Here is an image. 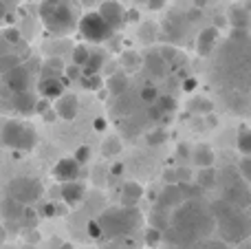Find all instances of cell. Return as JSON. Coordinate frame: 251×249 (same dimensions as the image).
<instances>
[{"mask_svg": "<svg viewBox=\"0 0 251 249\" xmlns=\"http://www.w3.org/2000/svg\"><path fill=\"white\" fill-rule=\"evenodd\" d=\"M38 95L42 97V100H57V97L64 93V82H62L57 75H47V77H42L38 82Z\"/></svg>", "mask_w": 251, "mask_h": 249, "instance_id": "obj_15", "label": "cell"}, {"mask_svg": "<svg viewBox=\"0 0 251 249\" xmlns=\"http://www.w3.org/2000/svg\"><path fill=\"white\" fill-rule=\"evenodd\" d=\"M101 227V238H119V236H130L132 232H137L141 227V212L137 207H113L106 210L104 214H100L97 219Z\"/></svg>", "mask_w": 251, "mask_h": 249, "instance_id": "obj_6", "label": "cell"}, {"mask_svg": "<svg viewBox=\"0 0 251 249\" xmlns=\"http://www.w3.org/2000/svg\"><path fill=\"white\" fill-rule=\"evenodd\" d=\"M165 137H168V135H165L163 128H156V130L148 132L146 139H148V144H150V146H159V144H163V141H165Z\"/></svg>", "mask_w": 251, "mask_h": 249, "instance_id": "obj_31", "label": "cell"}, {"mask_svg": "<svg viewBox=\"0 0 251 249\" xmlns=\"http://www.w3.org/2000/svg\"><path fill=\"white\" fill-rule=\"evenodd\" d=\"M161 241H163V232H159L156 227H150V229L146 232V243H148L150 247H156Z\"/></svg>", "mask_w": 251, "mask_h": 249, "instance_id": "obj_30", "label": "cell"}, {"mask_svg": "<svg viewBox=\"0 0 251 249\" xmlns=\"http://www.w3.org/2000/svg\"><path fill=\"white\" fill-rule=\"evenodd\" d=\"M77 106H79L77 95H73V93H62V95L55 100L53 110H55V115L60 119H64V122H73V119L77 117Z\"/></svg>", "mask_w": 251, "mask_h": 249, "instance_id": "obj_14", "label": "cell"}, {"mask_svg": "<svg viewBox=\"0 0 251 249\" xmlns=\"http://www.w3.org/2000/svg\"><path fill=\"white\" fill-rule=\"evenodd\" d=\"M209 212H212V216H214V227H218V232H221L223 243H227V245H238V243L249 238L251 225H249L247 210L234 207L221 199L216 205H212Z\"/></svg>", "mask_w": 251, "mask_h": 249, "instance_id": "obj_4", "label": "cell"}, {"mask_svg": "<svg viewBox=\"0 0 251 249\" xmlns=\"http://www.w3.org/2000/svg\"><path fill=\"white\" fill-rule=\"evenodd\" d=\"M2 241H4V229H2V225H0V245H2Z\"/></svg>", "mask_w": 251, "mask_h": 249, "instance_id": "obj_43", "label": "cell"}, {"mask_svg": "<svg viewBox=\"0 0 251 249\" xmlns=\"http://www.w3.org/2000/svg\"><path fill=\"white\" fill-rule=\"evenodd\" d=\"M146 2H148V7H150L152 11H161L163 4H165V0H146Z\"/></svg>", "mask_w": 251, "mask_h": 249, "instance_id": "obj_37", "label": "cell"}, {"mask_svg": "<svg viewBox=\"0 0 251 249\" xmlns=\"http://www.w3.org/2000/svg\"><path fill=\"white\" fill-rule=\"evenodd\" d=\"M40 20L53 35H69L77 29V16L71 2L64 0H42L40 2Z\"/></svg>", "mask_w": 251, "mask_h": 249, "instance_id": "obj_5", "label": "cell"}, {"mask_svg": "<svg viewBox=\"0 0 251 249\" xmlns=\"http://www.w3.org/2000/svg\"><path fill=\"white\" fill-rule=\"evenodd\" d=\"M60 249H75V245H71V243H64Z\"/></svg>", "mask_w": 251, "mask_h": 249, "instance_id": "obj_42", "label": "cell"}, {"mask_svg": "<svg viewBox=\"0 0 251 249\" xmlns=\"http://www.w3.org/2000/svg\"><path fill=\"white\" fill-rule=\"evenodd\" d=\"M64 2H73V0H64Z\"/></svg>", "mask_w": 251, "mask_h": 249, "instance_id": "obj_46", "label": "cell"}, {"mask_svg": "<svg viewBox=\"0 0 251 249\" xmlns=\"http://www.w3.org/2000/svg\"><path fill=\"white\" fill-rule=\"evenodd\" d=\"M240 179L243 181H251V154H243L240 159Z\"/></svg>", "mask_w": 251, "mask_h": 249, "instance_id": "obj_28", "label": "cell"}, {"mask_svg": "<svg viewBox=\"0 0 251 249\" xmlns=\"http://www.w3.org/2000/svg\"><path fill=\"white\" fill-rule=\"evenodd\" d=\"M143 197V188L139 183H134V181H128L122 192V205L126 207H137L139 199Z\"/></svg>", "mask_w": 251, "mask_h": 249, "instance_id": "obj_19", "label": "cell"}, {"mask_svg": "<svg viewBox=\"0 0 251 249\" xmlns=\"http://www.w3.org/2000/svg\"><path fill=\"white\" fill-rule=\"evenodd\" d=\"M223 201L229 203L234 207H240V210H247L249 207V190H247V181H236L234 185H227L225 194H223Z\"/></svg>", "mask_w": 251, "mask_h": 249, "instance_id": "obj_13", "label": "cell"}, {"mask_svg": "<svg viewBox=\"0 0 251 249\" xmlns=\"http://www.w3.org/2000/svg\"><path fill=\"white\" fill-rule=\"evenodd\" d=\"M0 16H4V7H2V2H0Z\"/></svg>", "mask_w": 251, "mask_h": 249, "instance_id": "obj_44", "label": "cell"}, {"mask_svg": "<svg viewBox=\"0 0 251 249\" xmlns=\"http://www.w3.org/2000/svg\"><path fill=\"white\" fill-rule=\"evenodd\" d=\"M218 47V29L216 26H207V29H203L199 33V40H196V51H199V55L207 57L212 55L214 51H216Z\"/></svg>", "mask_w": 251, "mask_h": 249, "instance_id": "obj_17", "label": "cell"}, {"mask_svg": "<svg viewBox=\"0 0 251 249\" xmlns=\"http://www.w3.org/2000/svg\"><path fill=\"white\" fill-rule=\"evenodd\" d=\"M0 221L7 229H22V227H33L38 216L29 205L13 201L11 197L2 194L0 197Z\"/></svg>", "mask_w": 251, "mask_h": 249, "instance_id": "obj_9", "label": "cell"}, {"mask_svg": "<svg viewBox=\"0 0 251 249\" xmlns=\"http://www.w3.org/2000/svg\"><path fill=\"white\" fill-rule=\"evenodd\" d=\"M214 161H216V154H214V150L209 148V146L199 144L194 148V163L199 168H212Z\"/></svg>", "mask_w": 251, "mask_h": 249, "instance_id": "obj_21", "label": "cell"}, {"mask_svg": "<svg viewBox=\"0 0 251 249\" xmlns=\"http://www.w3.org/2000/svg\"><path fill=\"white\" fill-rule=\"evenodd\" d=\"M205 117H207V122H209V126H216V124H218V117H214V115L212 113H207V115H205Z\"/></svg>", "mask_w": 251, "mask_h": 249, "instance_id": "obj_39", "label": "cell"}, {"mask_svg": "<svg viewBox=\"0 0 251 249\" xmlns=\"http://www.w3.org/2000/svg\"><path fill=\"white\" fill-rule=\"evenodd\" d=\"M64 73H66V77H69V79H77L79 75H82V73H79V66H75V64L66 66V69H64Z\"/></svg>", "mask_w": 251, "mask_h": 249, "instance_id": "obj_36", "label": "cell"}, {"mask_svg": "<svg viewBox=\"0 0 251 249\" xmlns=\"http://www.w3.org/2000/svg\"><path fill=\"white\" fill-rule=\"evenodd\" d=\"M77 29H79V33H82V38L86 40V42H93V44L108 42L115 33V31L108 26V22H106L97 11L84 13V16L77 20Z\"/></svg>", "mask_w": 251, "mask_h": 249, "instance_id": "obj_11", "label": "cell"}, {"mask_svg": "<svg viewBox=\"0 0 251 249\" xmlns=\"http://www.w3.org/2000/svg\"><path fill=\"white\" fill-rule=\"evenodd\" d=\"M0 108L16 115H33L35 93H33V69L26 62L11 66L0 73Z\"/></svg>", "mask_w": 251, "mask_h": 249, "instance_id": "obj_3", "label": "cell"}, {"mask_svg": "<svg viewBox=\"0 0 251 249\" xmlns=\"http://www.w3.org/2000/svg\"><path fill=\"white\" fill-rule=\"evenodd\" d=\"M44 188L35 176H16L7 183V197H11L13 201L22 203V205H33L42 199Z\"/></svg>", "mask_w": 251, "mask_h": 249, "instance_id": "obj_10", "label": "cell"}, {"mask_svg": "<svg viewBox=\"0 0 251 249\" xmlns=\"http://www.w3.org/2000/svg\"><path fill=\"white\" fill-rule=\"evenodd\" d=\"M236 141H238V150L243 154H251V130L247 124L238 128V135H236Z\"/></svg>", "mask_w": 251, "mask_h": 249, "instance_id": "obj_24", "label": "cell"}, {"mask_svg": "<svg viewBox=\"0 0 251 249\" xmlns=\"http://www.w3.org/2000/svg\"><path fill=\"white\" fill-rule=\"evenodd\" d=\"M108 88L115 93V95H122L124 91H128V75L117 73L108 79Z\"/></svg>", "mask_w": 251, "mask_h": 249, "instance_id": "obj_25", "label": "cell"}, {"mask_svg": "<svg viewBox=\"0 0 251 249\" xmlns=\"http://www.w3.org/2000/svg\"><path fill=\"white\" fill-rule=\"evenodd\" d=\"M88 53H91V49H88L86 44H77V47L73 49V64L82 69L84 62H86V57H88Z\"/></svg>", "mask_w": 251, "mask_h": 249, "instance_id": "obj_27", "label": "cell"}, {"mask_svg": "<svg viewBox=\"0 0 251 249\" xmlns=\"http://www.w3.org/2000/svg\"><path fill=\"white\" fill-rule=\"evenodd\" d=\"M88 236L91 238H101V227H100L97 221H91V223H88Z\"/></svg>", "mask_w": 251, "mask_h": 249, "instance_id": "obj_35", "label": "cell"}, {"mask_svg": "<svg viewBox=\"0 0 251 249\" xmlns=\"http://www.w3.org/2000/svg\"><path fill=\"white\" fill-rule=\"evenodd\" d=\"M214 79L225 88V93L249 91V31L247 29H234L231 38L216 53Z\"/></svg>", "mask_w": 251, "mask_h": 249, "instance_id": "obj_1", "label": "cell"}, {"mask_svg": "<svg viewBox=\"0 0 251 249\" xmlns=\"http://www.w3.org/2000/svg\"><path fill=\"white\" fill-rule=\"evenodd\" d=\"M238 249H249V238L247 241H243V243H238Z\"/></svg>", "mask_w": 251, "mask_h": 249, "instance_id": "obj_41", "label": "cell"}, {"mask_svg": "<svg viewBox=\"0 0 251 249\" xmlns=\"http://www.w3.org/2000/svg\"><path fill=\"white\" fill-rule=\"evenodd\" d=\"M156 97H159V91H156L154 86H143L141 88V100L148 101V104H154Z\"/></svg>", "mask_w": 251, "mask_h": 249, "instance_id": "obj_32", "label": "cell"}, {"mask_svg": "<svg viewBox=\"0 0 251 249\" xmlns=\"http://www.w3.org/2000/svg\"><path fill=\"white\" fill-rule=\"evenodd\" d=\"M165 238L172 245L181 249H190L196 243L205 241L209 234L214 232V216L207 205L201 201H192V199H183L176 205L172 219L168 221V227L163 229Z\"/></svg>", "mask_w": 251, "mask_h": 249, "instance_id": "obj_2", "label": "cell"}, {"mask_svg": "<svg viewBox=\"0 0 251 249\" xmlns=\"http://www.w3.org/2000/svg\"><path fill=\"white\" fill-rule=\"evenodd\" d=\"M0 146L18 152H29L38 146V132L29 122L22 119H7L0 128Z\"/></svg>", "mask_w": 251, "mask_h": 249, "instance_id": "obj_7", "label": "cell"}, {"mask_svg": "<svg viewBox=\"0 0 251 249\" xmlns=\"http://www.w3.org/2000/svg\"><path fill=\"white\" fill-rule=\"evenodd\" d=\"M196 183H199V188H203V190H212V188H216V183H218L216 172H214L212 168H201Z\"/></svg>", "mask_w": 251, "mask_h": 249, "instance_id": "obj_23", "label": "cell"}, {"mask_svg": "<svg viewBox=\"0 0 251 249\" xmlns=\"http://www.w3.org/2000/svg\"><path fill=\"white\" fill-rule=\"evenodd\" d=\"M229 20H231V26L234 29H247L249 26V11L240 4H234L229 9Z\"/></svg>", "mask_w": 251, "mask_h": 249, "instance_id": "obj_22", "label": "cell"}, {"mask_svg": "<svg viewBox=\"0 0 251 249\" xmlns=\"http://www.w3.org/2000/svg\"><path fill=\"white\" fill-rule=\"evenodd\" d=\"M29 60V47L16 29L0 31V73Z\"/></svg>", "mask_w": 251, "mask_h": 249, "instance_id": "obj_8", "label": "cell"}, {"mask_svg": "<svg viewBox=\"0 0 251 249\" xmlns=\"http://www.w3.org/2000/svg\"><path fill=\"white\" fill-rule=\"evenodd\" d=\"M104 128H106V122H104V119H95V130H104Z\"/></svg>", "mask_w": 251, "mask_h": 249, "instance_id": "obj_40", "label": "cell"}, {"mask_svg": "<svg viewBox=\"0 0 251 249\" xmlns=\"http://www.w3.org/2000/svg\"><path fill=\"white\" fill-rule=\"evenodd\" d=\"M97 13L108 22V26L113 31H119L126 25V9L122 7L119 0H104L100 4V9H97Z\"/></svg>", "mask_w": 251, "mask_h": 249, "instance_id": "obj_12", "label": "cell"}, {"mask_svg": "<svg viewBox=\"0 0 251 249\" xmlns=\"http://www.w3.org/2000/svg\"><path fill=\"white\" fill-rule=\"evenodd\" d=\"M53 176H55L60 183L64 181H75L79 176V163L73 157H64L53 166Z\"/></svg>", "mask_w": 251, "mask_h": 249, "instance_id": "obj_16", "label": "cell"}, {"mask_svg": "<svg viewBox=\"0 0 251 249\" xmlns=\"http://www.w3.org/2000/svg\"><path fill=\"white\" fill-rule=\"evenodd\" d=\"M119 150H122V146H119V139H106L104 141V154L106 157H110V154H117Z\"/></svg>", "mask_w": 251, "mask_h": 249, "instance_id": "obj_33", "label": "cell"}, {"mask_svg": "<svg viewBox=\"0 0 251 249\" xmlns=\"http://www.w3.org/2000/svg\"><path fill=\"white\" fill-rule=\"evenodd\" d=\"M192 113H199V115H207L214 110V104L209 100H205V97H196V100H192Z\"/></svg>", "mask_w": 251, "mask_h": 249, "instance_id": "obj_26", "label": "cell"}, {"mask_svg": "<svg viewBox=\"0 0 251 249\" xmlns=\"http://www.w3.org/2000/svg\"><path fill=\"white\" fill-rule=\"evenodd\" d=\"M60 197L69 207L79 205V203L84 201V185L79 183L77 179L75 181H64L62 188H60Z\"/></svg>", "mask_w": 251, "mask_h": 249, "instance_id": "obj_18", "label": "cell"}, {"mask_svg": "<svg viewBox=\"0 0 251 249\" xmlns=\"http://www.w3.org/2000/svg\"><path fill=\"white\" fill-rule=\"evenodd\" d=\"M104 60H106L104 51H91L82 66V75H97L101 71V66H104Z\"/></svg>", "mask_w": 251, "mask_h": 249, "instance_id": "obj_20", "label": "cell"}, {"mask_svg": "<svg viewBox=\"0 0 251 249\" xmlns=\"http://www.w3.org/2000/svg\"><path fill=\"white\" fill-rule=\"evenodd\" d=\"M190 249H229L227 247V243H223V241H201V243H196V245H192Z\"/></svg>", "mask_w": 251, "mask_h": 249, "instance_id": "obj_29", "label": "cell"}, {"mask_svg": "<svg viewBox=\"0 0 251 249\" xmlns=\"http://www.w3.org/2000/svg\"><path fill=\"white\" fill-rule=\"evenodd\" d=\"M139 20V11L137 9H128L126 11V22H137Z\"/></svg>", "mask_w": 251, "mask_h": 249, "instance_id": "obj_38", "label": "cell"}, {"mask_svg": "<svg viewBox=\"0 0 251 249\" xmlns=\"http://www.w3.org/2000/svg\"><path fill=\"white\" fill-rule=\"evenodd\" d=\"M88 157H91V148H88V146H82V148L77 150V152H75V161L79 163V166H82V163H86L88 161Z\"/></svg>", "mask_w": 251, "mask_h": 249, "instance_id": "obj_34", "label": "cell"}, {"mask_svg": "<svg viewBox=\"0 0 251 249\" xmlns=\"http://www.w3.org/2000/svg\"><path fill=\"white\" fill-rule=\"evenodd\" d=\"M22 249H38V247H33V245H25Z\"/></svg>", "mask_w": 251, "mask_h": 249, "instance_id": "obj_45", "label": "cell"}]
</instances>
